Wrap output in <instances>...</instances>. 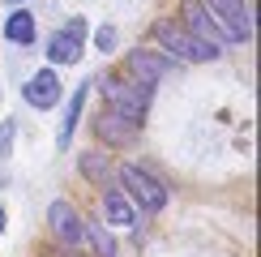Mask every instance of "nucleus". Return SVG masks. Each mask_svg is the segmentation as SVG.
<instances>
[{
  "label": "nucleus",
  "instance_id": "f257e3e1",
  "mask_svg": "<svg viewBox=\"0 0 261 257\" xmlns=\"http://www.w3.org/2000/svg\"><path fill=\"white\" fill-rule=\"evenodd\" d=\"M154 39L163 43V52H171V56H180V60H193V64L219 60V47L205 43V39H197V35H189L180 21H159V26H154Z\"/></svg>",
  "mask_w": 261,
  "mask_h": 257
},
{
  "label": "nucleus",
  "instance_id": "f03ea898",
  "mask_svg": "<svg viewBox=\"0 0 261 257\" xmlns=\"http://www.w3.org/2000/svg\"><path fill=\"white\" fill-rule=\"evenodd\" d=\"M150 86H141V82H124V78H103V99L112 112H120L124 120H133L141 124L146 120V107H150Z\"/></svg>",
  "mask_w": 261,
  "mask_h": 257
},
{
  "label": "nucleus",
  "instance_id": "7ed1b4c3",
  "mask_svg": "<svg viewBox=\"0 0 261 257\" xmlns=\"http://www.w3.org/2000/svg\"><path fill=\"white\" fill-rule=\"evenodd\" d=\"M205 9H210L223 43H248L253 39V9L244 0H205Z\"/></svg>",
  "mask_w": 261,
  "mask_h": 257
},
{
  "label": "nucleus",
  "instance_id": "20e7f679",
  "mask_svg": "<svg viewBox=\"0 0 261 257\" xmlns=\"http://www.w3.org/2000/svg\"><path fill=\"white\" fill-rule=\"evenodd\" d=\"M120 185H124V193H128V201H137L141 210H150V214H159L163 206H167V189L159 185L154 176H150L146 167H137V163H124L120 171Z\"/></svg>",
  "mask_w": 261,
  "mask_h": 257
},
{
  "label": "nucleus",
  "instance_id": "39448f33",
  "mask_svg": "<svg viewBox=\"0 0 261 257\" xmlns=\"http://www.w3.org/2000/svg\"><path fill=\"white\" fill-rule=\"evenodd\" d=\"M82 43H86V17H69L56 35H51V43H47L51 69H60V64H77L82 60Z\"/></svg>",
  "mask_w": 261,
  "mask_h": 257
},
{
  "label": "nucleus",
  "instance_id": "423d86ee",
  "mask_svg": "<svg viewBox=\"0 0 261 257\" xmlns=\"http://www.w3.org/2000/svg\"><path fill=\"white\" fill-rule=\"evenodd\" d=\"M124 69L133 73V82H141V86H150V90H154V86L171 73V60H163L159 52L137 47V52H128V56H124Z\"/></svg>",
  "mask_w": 261,
  "mask_h": 257
},
{
  "label": "nucleus",
  "instance_id": "0eeeda50",
  "mask_svg": "<svg viewBox=\"0 0 261 257\" xmlns=\"http://www.w3.org/2000/svg\"><path fill=\"white\" fill-rule=\"evenodd\" d=\"M180 26L189 30V35H197V39H205V43H214V47H223V35H219L210 9H205L201 0H180Z\"/></svg>",
  "mask_w": 261,
  "mask_h": 257
},
{
  "label": "nucleus",
  "instance_id": "6e6552de",
  "mask_svg": "<svg viewBox=\"0 0 261 257\" xmlns=\"http://www.w3.org/2000/svg\"><path fill=\"white\" fill-rule=\"evenodd\" d=\"M47 223H51V236H56L60 244H69V249H73V244H82V214L73 210L64 197H56L47 206Z\"/></svg>",
  "mask_w": 261,
  "mask_h": 257
},
{
  "label": "nucleus",
  "instance_id": "1a4fd4ad",
  "mask_svg": "<svg viewBox=\"0 0 261 257\" xmlns=\"http://www.w3.org/2000/svg\"><path fill=\"white\" fill-rule=\"evenodd\" d=\"M60 94H64V86H60V78H56V69H39L35 78L26 82V103H30V107H39V112L56 107V103H60Z\"/></svg>",
  "mask_w": 261,
  "mask_h": 257
},
{
  "label": "nucleus",
  "instance_id": "9d476101",
  "mask_svg": "<svg viewBox=\"0 0 261 257\" xmlns=\"http://www.w3.org/2000/svg\"><path fill=\"white\" fill-rule=\"evenodd\" d=\"M94 133H99L107 146H124V142H133V137H137V124L124 120V116L112 112V107H103L99 120H94Z\"/></svg>",
  "mask_w": 261,
  "mask_h": 257
},
{
  "label": "nucleus",
  "instance_id": "9b49d317",
  "mask_svg": "<svg viewBox=\"0 0 261 257\" xmlns=\"http://www.w3.org/2000/svg\"><path fill=\"white\" fill-rule=\"evenodd\" d=\"M103 210H107V223L112 227H137V206L128 201V193H120V189H107V197H103Z\"/></svg>",
  "mask_w": 261,
  "mask_h": 257
},
{
  "label": "nucleus",
  "instance_id": "f8f14e48",
  "mask_svg": "<svg viewBox=\"0 0 261 257\" xmlns=\"http://www.w3.org/2000/svg\"><path fill=\"white\" fill-rule=\"evenodd\" d=\"M86 99H90V82H82V86H77V94H73L69 107H64V120H60V133H56V146H60V150L73 142V128H77V120H82Z\"/></svg>",
  "mask_w": 261,
  "mask_h": 257
},
{
  "label": "nucleus",
  "instance_id": "ddd939ff",
  "mask_svg": "<svg viewBox=\"0 0 261 257\" xmlns=\"http://www.w3.org/2000/svg\"><path fill=\"white\" fill-rule=\"evenodd\" d=\"M5 39L17 43V47H30V43H35V13H30V9H13V13L5 17Z\"/></svg>",
  "mask_w": 261,
  "mask_h": 257
},
{
  "label": "nucleus",
  "instance_id": "4468645a",
  "mask_svg": "<svg viewBox=\"0 0 261 257\" xmlns=\"http://www.w3.org/2000/svg\"><path fill=\"white\" fill-rule=\"evenodd\" d=\"M82 240H90L94 257H116V240L99 219H82Z\"/></svg>",
  "mask_w": 261,
  "mask_h": 257
},
{
  "label": "nucleus",
  "instance_id": "2eb2a0df",
  "mask_svg": "<svg viewBox=\"0 0 261 257\" xmlns=\"http://www.w3.org/2000/svg\"><path fill=\"white\" fill-rule=\"evenodd\" d=\"M82 176H90V180H107V159L86 150V155H82Z\"/></svg>",
  "mask_w": 261,
  "mask_h": 257
},
{
  "label": "nucleus",
  "instance_id": "dca6fc26",
  "mask_svg": "<svg viewBox=\"0 0 261 257\" xmlns=\"http://www.w3.org/2000/svg\"><path fill=\"white\" fill-rule=\"evenodd\" d=\"M13 128H17V120H5V124H0V159H5L9 146H13Z\"/></svg>",
  "mask_w": 261,
  "mask_h": 257
},
{
  "label": "nucleus",
  "instance_id": "f3484780",
  "mask_svg": "<svg viewBox=\"0 0 261 257\" xmlns=\"http://www.w3.org/2000/svg\"><path fill=\"white\" fill-rule=\"evenodd\" d=\"M94 47H99V52H112V47H116V30H112V26H103L99 35H94Z\"/></svg>",
  "mask_w": 261,
  "mask_h": 257
},
{
  "label": "nucleus",
  "instance_id": "a211bd4d",
  "mask_svg": "<svg viewBox=\"0 0 261 257\" xmlns=\"http://www.w3.org/2000/svg\"><path fill=\"white\" fill-rule=\"evenodd\" d=\"M0 232H5V206H0Z\"/></svg>",
  "mask_w": 261,
  "mask_h": 257
},
{
  "label": "nucleus",
  "instance_id": "6ab92c4d",
  "mask_svg": "<svg viewBox=\"0 0 261 257\" xmlns=\"http://www.w3.org/2000/svg\"><path fill=\"white\" fill-rule=\"evenodd\" d=\"M60 257H86V253H60Z\"/></svg>",
  "mask_w": 261,
  "mask_h": 257
},
{
  "label": "nucleus",
  "instance_id": "aec40b11",
  "mask_svg": "<svg viewBox=\"0 0 261 257\" xmlns=\"http://www.w3.org/2000/svg\"><path fill=\"white\" fill-rule=\"evenodd\" d=\"M9 5H17V0H9Z\"/></svg>",
  "mask_w": 261,
  "mask_h": 257
}]
</instances>
